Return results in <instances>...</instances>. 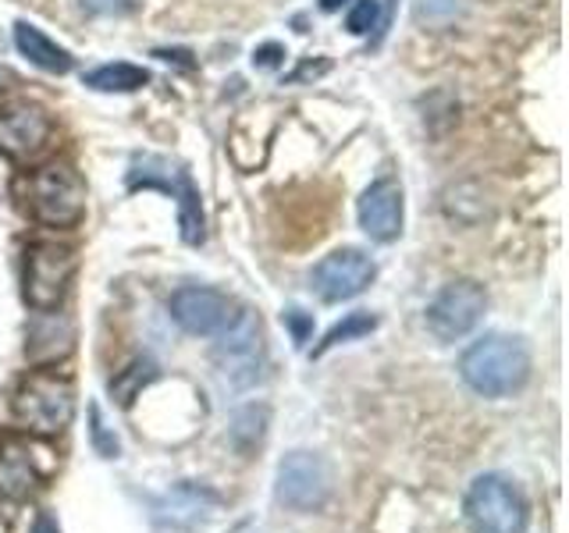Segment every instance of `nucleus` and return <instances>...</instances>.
<instances>
[{"instance_id": "obj_14", "label": "nucleus", "mask_w": 569, "mask_h": 533, "mask_svg": "<svg viewBox=\"0 0 569 533\" xmlns=\"http://www.w3.org/2000/svg\"><path fill=\"white\" fill-rule=\"evenodd\" d=\"M47 470L36 459L32 441L8 438L0 441V497L4 502H29L43 487Z\"/></svg>"}, {"instance_id": "obj_22", "label": "nucleus", "mask_w": 569, "mask_h": 533, "mask_svg": "<svg viewBox=\"0 0 569 533\" xmlns=\"http://www.w3.org/2000/svg\"><path fill=\"white\" fill-rule=\"evenodd\" d=\"M281 320H284V328H289V334H292V342H296V345H307V342H310V334H313V313L292 306V310H284Z\"/></svg>"}, {"instance_id": "obj_18", "label": "nucleus", "mask_w": 569, "mask_h": 533, "mask_svg": "<svg viewBox=\"0 0 569 533\" xmlns=\"http://www.w3.org/2000/svg\"><path fill=\"white\" fill-rule=\"evenodd\" d=\"M153 378H157V366L150 360H136L111 378V395L118 399V405H132L139 391L147 388Z\"/></svg>"}, {"instance_id": "obj_1", "label": "nucleus", "mask_w": 569, "mask_h": 533, "mask_svg": "<svg viewBox=\"0 0 569 533\" xmlns=\"http://www.w3.org/2000/svg\"><path fill=\"white\" fill-rule=\"evenodd\" d=\"M459 378L485 399H509L530 381V349L516 334H485L459 355Z\"/></svg>"}, {"instance_id": "obj_8", "label": "nucleus", "mask_w": 569, "mask_h": 533, "mask_svg": "<svg viewBox=\"0 0 569 533\" xmlns=\"http://www.w3.org/2000/svg\"><path fill=\"white\" fill-rule=\"evenodd\" d=\"M485 310H488L485 284L459 278V281L445 284V289L431 299L423 320H427V331H431L438 342L449 345V342H459V338H467L480 320H485Z\"/></svg>"}, {"instance_id": "obj_5", "label": "nucleus", "mask_w": 569, "mask_h": 533, "mask_svg": "<svg viewBox=\"0 0 569 533\" xmlns=\"http://www.w3.org/2000/svg\"><path fill=\"white\" fill-rule=\"evenodd\" d=\"M71 278H76V249L71 245L43 239L26 249L22 295L29 310L58 313L71 292Z\"/></svg>"}, {"instance_id": "obj_27", "label": "nucleus", "mask_w": 569, "mask_h": 533, "mask_svg": "<svg viewBox=\"0 0 569 533\" xmlns=\"http://www.w3.org/2000/svg\"><path fill=\"white\" fill-rule=\"evenodd\" d=\"M342 4H346V0H320V11H338Z\"/></svg>"}, {"instance_id": "obj_10", "label": "nucleus", "mask_w": 569, "mask_h": 533, "mask_svg": "<svg viewBox=\"0 0 569 533\" xmlns=\"http://www.w3.org/2000/svg\"><path fill=\"white\" fill-rule=\"evenodd\" d=\"M378 278V263H373L363 249H335L310 271V289L320 302H349L370 289V281Z\"/></svg>"}, {"instance_id": "obj_15", "label": "nucleus", "mask_w": 569, "mask_h": 533, "mask_svg": "<svg viewBox=\"0 0 569 533\" xmlns=\"http://www.w3.org/2000/svg\"><path fill=\"white\" fill-rule=\"evenodd\" d=\"M14 47L22 58H29L36 68L50 71V76H68V71L76 68V58H71L64 47H58L43 29H36L29 22L14 26Z\"/></svg>"}, {"instance_id": "obj_13", "label": "nucleus", "mask_w": 569, "mask_h": 533, "mask_svg": "<svg viewBox=\"0 0 569 533\" xmlns=\"http://www.w3.org/2000/svg\"><path fill=\"white\" fill-rule=\"evenodd\" d=\"M50 139V118L36 103H11L0 111V153L14 160L36 157Z\"/></svg>"}, {"instance_id": "obj_24", "label": "nucleus", "mask_w": 569, "mask_h": 533, "mask_svg": "<svg viewBox=\"0 0 569 533\" xmlns=\"http://www.w3.org/2000/svg\"><path fill=\"white\" fill-rule=\"evenodd\" d=\"M281 61H284V47H278V43H263V47L253 50V64L257 68H278Z\"/></svg>"}, {"instance_id": "obj_9", "label": "nucleus", "mask_w": 569, "mask_h": 533, "mask_svg": "<svg viewBox=\"0 0 569 533\" xmlns=\"http://www.w3.org/2000/svg\"><path fill=\"white\" fill-rule=\"evenodd\" d=\"M331 466L313 452H289L278 462L274 497L292 512H317L331 497Z\"/></svg>"}, {"instance_id": "obj_25", "label": "nucleus", "mask_w": 569, "mask_h": 533, "mask_svg": "<svg viewBox=\"0 0 569 533\" xmlns=\"http://www.w3.org/2000/svg\"><path fill=\"white\" fill-rule=\"evenodd\" d=\"M29 533H61V523L53 520L50 512H40V515H36V523H32Z\"/></svg>"}, {"instance_id": "obj_12", "label": "nucleus", "mask_w": 569, "mask_h": 533, "mask_svg": "<svg viewBox=\"0 0 569 533\" xmlns=\"http://www.w3.org/2000/svg\"><path fill=\"white\" fill-rule=\"evenodd\" d=\"M360 228L373 242H396L402 235V218H406V200H402V185L396 178H378L363 195H360Z\"/></svg>"}, {"instance_id": "obj_20", "label": "nucleus", "mask_w": 569, "mask_h": 533, "mask_svg": "<svg viewBox=\"0 0 569 533\" xmlns=\"http://www.w3.org/2000/svg\"><path fill=\"white\" fill-rule=\"evenodd\" d=\"M89 441H93L97 455H103V459H118V452H121L118 434L103 423V413H100L97 402L89 405Z\"/></svg>"}, {"instance_id": "obj_19", "label": "nucleus", "mask_w": 569, "mask_h": 533, "mask_svg": "<svg viewBox=\"0 0 569 533\" xmlns=\"http://www.w3.org/2000/svg\"><path fill=\"white\" fill-rule=\"evenodd\" d=\"M413 14L423 26H449L462 14V0H413Z\"/></svg>"}, {"instance_id": "obj_16", "label": "nucleus", "mask_w": 569, "mask_h": 533, "mask_svg": "<svg viewBox=\"0 0 569 533\" xmlns=\"http://www.w3.org/2000/svg\"><path fill=\"white\" fill-rule=\"evenodd\" d=\"M82 82L89 89H97V93H136V89L150 82V71L129 61H114V64H100L93 71H86Z\"/></svg>"}, {"instance_id": "obj_4", "label": "nucleus", "mask_w": 569, "mask_h": 533, "mask_svg": "<svg viewBox=\"0 0 569 533\" xmlns=\"http://www.w3.org/2000/svg\"><path fill=\"white\" fill-rule=\"evenodd\" d=\"M29 210L32 218L47 228H76L86 218V182L82 174L64 164V160H50V164L36 168L29 174Z\"/></svg>"}, {"instance_id": "obj_11", "label": "nucleus", "mask_w": 569, "mask_h": 533, "mask_svg": "<svg viewBox=\"0 0 569 533\" xmlns=\"http://www.w3.org/2000/svg\"><path fill=\"white\" fill-rule=\"evenodd\" d=\"M171 320L192 338H218L231 320H236V302L224 292L207 289V284H182L168 299Z\"/></svg>"}, {"instance_id": "obj_23", "label": "nucleus", "mask_w": 569, "mask_h": 533, "mask_svg": "<svg viewBox=\"0 0 569 533\" xmlns=\"http://www.w3.org/2000/svg\"><path fill=\"white\" fill-rule=\"evenodd\" d=\"M79 4L93 14H129L139 8V0H79Z\"/></svg>"}, {"instance_id": "obj_7", "label": "nucleus", "mask_w": 569, "mask_h": 533, "mask_svg": "<svg viewBox=\"0 0 569 533\" xmlns=\"http://www.w3.org/2000/svg\"><path fill=\"white\" fill-rule=\"evenodd\" d=\"M213 363L221 366V378L231 388H249L263 378V331L253 310H239L236 320L218 334Z\"/></svg>"}, {"instance_id": "obj_17", "label": "nucleus", "mask_w": 569, "mask_h": 533, "mask_svg": "<svg viewBox=\"0 0 569 533\" xmlns=\"http://www.w3.org/2000/svg\"><path fill=\"white\" fill-rule=\"evenodd\" d=\"M373 328H378V316L367 313V310H356V313H346L338 324L325 334V342H320L313 349V355H325L328 349H338V345H346V342H356V338H367Z\"/></svg>"}, {"instance_id": "obj_26", "label": "nucleus", "mask_w": 569, "mask_h": 533, "mask_svg": "<svg viewBox=\"0 0 569 533\" xmlns=\"http://www.w3.org/2000/svg\"><path fill=\"white\" fill-rule=\"evenodd\" d=\"M157 58L160 61H174V64H182V68H192V61H186V58H192V53L189 50H157Z\"/></svg>"}, {"instance_id": "obj_6", "label": "nucleus", "mask_w": 569, "mask_h": 533, "mask_svg": "<svg viewBox=\"0 0 569 533\" xmlns=\"http://www.w3.org/2000/svg\"><path fill=\"white\" fill-rule=\"evenodd\" d=\"M129 189L171 192L178 200V224H182L186 245L203 242V203H200V192H196L186 168H174L171 160H160V157H142L129 171Z\"/></svg>"}, {"instance_id": "obj_3", "label": "nucleus", "mask_w": 569, "mask_h": 533, "mask_svg": "<svg viewBox=\"0 0 569 533\" xmlns=\"http://www.w3.org/2000/svg\"><path fill=\"white\" fill-rule=\"evenodd\" d=\"M462 520H467L470 533H527L530 505L509 476L485 473L462 497Z\"/></svg>"}, {"instance_id": "obj_2", "label": "nucleus", "mask_w": 569, "mask_h": 533, "mask_svg": "<svg viewBox=\"0 0 569 533\" xmlns=\"http://www.w3.org/2000/svg\"><path fill=\"white\" fill-rule=\"evenodd\" d=\"M11 416L18 431L32 438H53L76 420V384L61 370H32L11 395Z\"/></svg>"}, {"instance_id": "obj_21", "label": "nucleus", "mask_w": 569, "mask_h": 533, "mask_svg": "<svg viewBox=\"0 0 569 533\" xmlns=\"http://www.w3.org/2000/svg\"><path fill=\"white\" fill-rule=\"evenodd\" d=\"M381 26V4L378 0H356L349 8V18H346V29L352 36H367L370 29Z\"/></svg>"}]
</instances>
